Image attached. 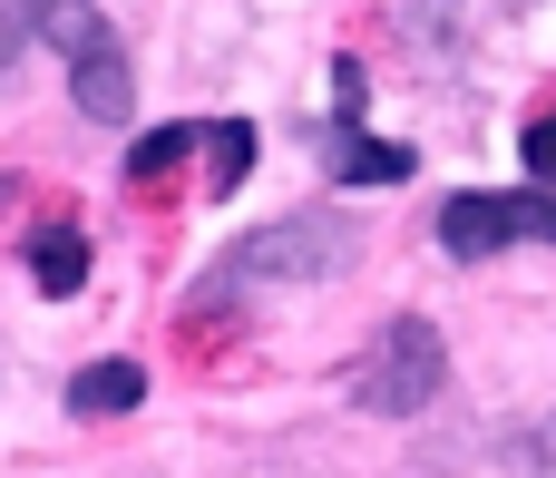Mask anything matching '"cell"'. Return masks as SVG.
<instances>
[{"mask_svg": "<svg viewBox=\"0 0 556 478\" xmlns=\"http://www.w3.org/2000/svg\"><path fill=\"white\" fill-rule=\"evenodd\" d=\"M323 147H332V176H352V186H401L420 166L401 137H371L362 127V59L332 68V127H323Z\"/></svg>", "mask_w": 556, "mask_h": 478, "instance_id": "obj_5", "label": "cell"}, {"mask_svg": "<svg viewBox=\"0 0 556 478\" xmlns=\"http://www.w3.org/2000/svg\"><path fill=\"white\" fill-rule=\"evenodd\" d=\"M29 29H39V0H0V68L29 49Z\"/></svg>", "mask_w": 556, "mask_h": 478, "instance_id": "obj_11", "label": "cell"}, {"mask_svg": "<svg viewBox=\"0 0 556 478\" xmlns=\"http://www.w3.org/2000/svg\"><path fill=\"white\" fill-rule=\"evenodd\" d=\"M39 29H49V39H59V59H68L78 117H98V127H127V108H137V78H127V39L108 29V10H98V0H39Z\"/></svg>", "mask_w": 556, "mask_h": 478, "instance_id": "obj_1", "label": "cell"}, {"mask_svg": "<svg viewBox=\"0 0 556 478\" xmlns=\"http://www.w3.org/2000/svg\"><path fill=\"white\" fill-rule=\"evenodd\" d=\"M147 401V372L137 362H88V372H68V411L78 420H117V411H137Z\"/></svg>", "mask_w": 556, "mask_h": 478, "instance_id": "obj_6", "label": "cell"}, {"mask_svg": "<svg viewBox=\"0 0 556 478\" xmlns=\"http://www.w3.org/2000/svg\"><path fill=\"white\" fill-rule=\"evenodd\" d=\"M205 156H215V166H205V186H215V196H235V186L254 176V117H215V127H205Z\"/></svg>", "mask_w": 556, "mask_h": 478, "instance_id": "obj_8", "label": "cell"}, {"mask_svg": "<svg viewBox=\"0 0 556 478\" xmlns=\"http://www.w3.org/2000/svg\"><path fill=\"white\" fill-rule=\"evenodd\" d=\"M29 284H39L49 303L78 293V284H88V235H78V225H39V235H29Z\"/></svg>", "mask_w": 556, "mask_h": 478, "instance_id": "obj_7", "label": "cell"}, {"mask_svg": "<svg viewBox=\"0 0 556 478\" xmlns=\"http://www.w3.org/2000/svg\"><path fill=\"white\" fill-rule=\"evenodd\" d=\"M186 147H205V127H195V117H176V127H156V137H137V156H127V176L147 186V176H166V166H176Z\"/></svg>", "mask_w": 556, "mask_h": 478, "instance_id": "obj_9", "label": "cell"}, {"mask_svg": "<svg viewBox=\"0 0 556 478\" xmlns=\"http://www.w3.org/2000/svg\"><path fill=\"white\" fill-rule=\"evenodd\" d=\"M518 156H528V176H538V186H556V108L518 127Z\"/></svg>", "mask_w": 556, "mask_h": 478, "instance_id": "obj_10", "label": "cell"}, {"mask_svg": "<svg viewBox=\"0 0 556 478\" xmlns=\"http://www.w3.org/2000/svg\"><path fill=\"white\" fill-rule=\"evenodd\" d=\"M440 372H450V352H440V323L430 313H401V323H381V342H371V362H362V411H391V420H410V411H430L440 401Z\"/></svg>", "mask_w": 556, "mask_h": 478, "instance_id": "obj_2", "label": "cell"}, {"mask_svg": "<svg viewBox=\"0 0 556 478\" xmlns=\"http://www.w3.org/2000/svg\"><path fill=\"white\" fill-rule=\"evenodd\" d=\"M342 264H352V225L342 215H293V225L244 235L205 293H235V284H264V274H342Z\"/></svg>", "mask_w": 556, "mask_h": 478, "instance_id": "obj_4", "label": "cell"}, {"mask_svg": "<svg viewBox=\"0 0 556 478\" xmlns=\"http://www.w3.org/2000/svg\"><path fill=\"white\" fill-rule=\"evenodd\" d=\"M508 244H556V196L547 186H518V196H450V205H440V254L479 264V254H508Z\"/></svg>", "mask_w": 556, "mask_h": 478, "instance_id": "obj_3", "label": "cell"}]
</instances>
